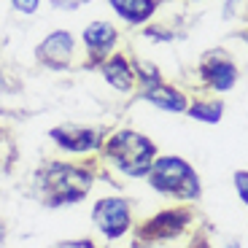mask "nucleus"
Instances as JSON below:
<instances>
[{
    "instance_id": "dca6fc26",
    "label": "nucleus",
    "mask_w": 248,
    "mask_h": 248,
    "mask_svg": "<svg viewBox=\"0 0 248 248\" xmlns=\"http://www.w3.org/2000/svg\"><path fill=\"white\" fill-rule=\"evenodd\" d=\"M41 3H44V0H8L11 11L19 14V16H25V19L35 16V14L41 11Z\"/></svg>"
},
{
    "instance_id": "f257e3e1",
    "label": "nucleus",
    "mask_w": 248,
    "mask_h": 248,
    "mask_svg": "<svg viewBox=\"0 0 248 248\" xmlns=\"http://www.w3.org/2000/svg\"><path fill=\"white\" fill-rule=\"evenodd\" d=\"M103 178L97 159H65L46 156L30 178V192L46 211L76 208L94 192Z\"/></svg>"
},
{
    "instance_id": "0eeeda50",
    "label": "nucleus",
    "mask_w": 248,
    "mask_h": 248,
    "mask_svg": "<svg viewBox=\"0 0 248 248\" xmlns=\"http://www.w3.org/2000/svg\"><path fill=\"white\" fill-rule=\"evenodd\" d=\"M78 38L68 27H57V30L46 32L35 44V62L41 68L51 70V73H65L73 70L78 62Z\"/></svg>"
},
{
    "instance_id": "9b49d317",
    "label": "nucleus",
    "mask_w": 248,
    "mask_h": 248,
    "mask_svg": "<svg viewBox=\"0 0 248 248\" xmlns=\"http://www.w3.org/2000/svg\"><path fill=\"white\" fill-rule=\"evenodd\" d=\"M138 100L154 106L156 111L175 113V116L186 113V108H189V103H192V97H189L184 89L173 87V84H165V81L156 84V87H149V89H138Z\"/></svg>"
},
{
    "instance_id": "1a4fd4ad",
    "label": "nucleus",
    "mask_w": 248,
    "mask_h": 248,
    "mask_svg": "<svg viewBox=\"0 0 248 248\" xmlns=\"http://www.w3.org/2000/svg\"><path fill=\"white\" fill-rule=\"evenodd\" d=\"M200 84H202L208 92L213 94H224L232 92L237 87V78H240V70H237L235 60H232L227 51H208L202 57L197 68Z\"/></svg>"
},
{
    "instance_id": "f8f14e48",
    "label": "nucleus",
    "mask_w": 248,
    "mask_h": 248,
    "mask_svg": "<svg viewBox=\"0 0 248 248\" xmlns=\"http://www.w3.org/2000/svg\"><path fill=\"white\" fill-rule=\"evenodd\" d=\"M111 14L127 27H146L159 11V0H106Z\"/></svg>"
},
{
    "instance_id": "6ab92c4d",
    "label": "nucleus",
    "mask_w": 248,
    "mask_h": 248,
    "mask_svg": "<svg viewBox=\"0 0 248 248\" xmlns=\"http://www.w3.org/2000/svg\"><path fill=\"white\" fill-rule=\"evenodd\" d=\"M8 240V224H6V218L0 216V246Z\"/></svg>"
},
{
    "instance_id": "39448f33",
    "label": "nucleus",
    "mask_w": 248,
    "mask_h": 248,
    "mask_svg": "<svg viewBox=\"0 0 248 248\" xmlns=\"http://www.w3.org/2000/svg\"><path fill=\"white\" fill-rule=\"evenodd\" d=\"M106 135H108L106 127L76 124V122H60L54 127H49V132H46L57 156H65V159H97Z\"/></svg>"
},
{
    "instance_id": "ddd939ff",
    "label": "nucleus",
    "mask_w": 248,
    "mask_h": 248,
    "mask_svg": "<svg viewBox=\"0 0 248 248\" xmlns=\"http://www.w3.org/2000/svg\"><path fill=\"white\" fill-rule=\"evenodd\" d=\"M186 116L200 124H218L224 116V100L221 97H194L186 108Z\"/></svg>"
},
{
    "instance_id": "aec40b11",
    "label": "nucleus",
    "mask_w": 248,
    "mask_h": 248,
    "mask_svg": "<svg viewBox=\"0 0 248 248\" xmlns=\"http://www.w3.org/2000/svg\"><path fill=\"white\" fill-rule=\"evenodd\" d=\"M224 248H240V243H237V240H230V243H227Z\"/></svg>"
},
{
    "instance_id": "7ed1b4c3",
    "label": "nucleus",
    "mask_w": 248,
    "mask_h": 248,
    "mask_svg": "<svg viewBox=\"0 0 248 248\" xmlns=\"http://www.w3.org/2000/svg\"><path fill=\"white\" fill-rule=\"evenodd\" d=\"M146 184L151 186V192L159 197L175 200V202H197L202 197V181L200 173L189 159L178 154H159L151 165Z\"/></svg>"
},
{
    "instance_id": "6e6552de",
    "label": "nucleus",
    "mask_w": 248,
    "mask_h": 248,
    "mask_svg": "<svg viewBox=\"0 0 248 248\" xmlns=\"http://www.w3.org/2000/svg\"><path fill=\"white\" fill-rule=\"evenodd\" d=\"M119 41H122V32L111 19H92L89 25H84L78 35V44L84 49V68L94 70L103 60L119 51Z\"/></svg>"
},
{
    "instance_id": "a211bd4d",
    "label": "nucleus",
    "mask_w": 248,
    "mask_h": 248,
    "mask_svg": "<svg viewBox=\"0 0 248 248\" xmlns=\"http://www.w3.org/2000/svg\"><path fill=\"white\" fill-rule=\"evenodd\" d=\"M87 3H89V0H49V6L54 8V11H65V14L81 11Z\"/></svg>"
},
{
    "instance_id": "f03ea898",
    "label": "nucleus",
    "mask_w": 248,
    "mask_h": 248,
    "mask_svg": "<svg viewBox=\"0 0 248 248\" xmlns=\"http://www.w3.org/2000/svg\"><path fill=\"white\" fill-rule=\"evenodd\" d=\"M156 156H159V149L149 135L132 127H119L106 135L103 149L97 154V165L106 178L116 175L124 181H146Z\"/></svg>"
},
{
    "instance_id": "20e7f679",
    "label": "nucleus",
    "mask_w": 248,
    "mask_h": 248,
    "mask_svg": "<svg viewBox=\"0 0 248 248\" xmlns=\"http://www.w3.org/2000/svg\"><path fill=\"white\" fill-rule=\"evenodd\" d=\"M89 224L103 246H116L135 232V205L122 194H103L89 208Z\"/></svg>"
},
{
    "instance_id": "9d476101",
    "label": "nucleus",
    "mask_w": 248,
    "mask_h": 248,
    "mask_svg": "<svg viewBox=\"0 0 248 248\" xmlns=\"http://www.w3.org/2000/svg\"><path fill=\"white\" fill-rule=\"evenodd\" d=\"M103 78L106 87H111L119 94H132L138 92V76H135V65H132V57L124 54V51H113L108 60H103L94 68Z\"/></svg>"
},
{
    "instance_id": "f3484780",
    "label": "nucleus",
    "mask_w": 248,
    "mask_h": 248,
    "mask_svg": "<svg viewBox=\"0 0 248 248\" xmlns=\"http://www.w3.org/2000/svg\"><path fill=\"white\" fill-rule=\"evenodd\" d=\"M232 181H235V192H237V197H240V202L248 208V170H237V173L232 175Z\"/></svg>"
},
{
    "instance_id": "2eb2a0df",
    "label": "nucleus",
    "mask_w": 248,
    "mask_h": 248,
    "mask_svg": "<svg viewBox=\"0 0 248 248\" xmlns=\"http://www.w3.org/2000/svg\"><path fill=\"white\" fill-rule=\"evenodd\" d=\"M54 248H103V243L92 235H81V237H65V240H57Z\"/></svg>"
},
{
    "instance_id": "412c9836",
    "label": "nucleus",
    "mask_w": 248,
    "mask_h": 248,
    "mask_svg": "<svg viewBox=\"0 0 248 248\" xmlns=\"http://www.w3.org/2000/svg\"><path fill=\"white\" fill-rule=\"evenodd\" d=\"M194 3H200V0H194Z\"/></svg>"
},
{
    "instance_id": "423d86ee",
    "label": "nucleus",
    "mask_w": 248,
    "mask_h": 248,
    "mask_svg": "<svg viewBox=\"0 0 248 248\" xmlns=\"http://www.w3.org/2000/svg\"><path fill=\"white\" fill-rule=\"evenodd\" d=\"M194 221V213L189 205H173L165 211H156L154 216L143 218L135 227L132 237L135 243H170L181 237Z\"/></svg>"
},
{
    "instance_id": "4468645a",
    "label": "nucleus",
    "mask_w": 248,
    "mask_h": 248,
    "mask_svg": "<svg viewBox=\"0 0 248 248\" xmlns=\"http://www.w3.org/2000/svg\"><path fill=\"white\" fill-rule=\"evenodd\" d=\"M132 65H135V76H138V89H149L162 84V70L154 62L143 60V57H132Z\"/></svg>"
}]
</instances>
